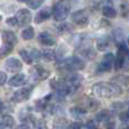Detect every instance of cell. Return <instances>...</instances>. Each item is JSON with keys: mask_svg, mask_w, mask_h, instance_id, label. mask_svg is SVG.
<instances>
[{"mask_svg": "<svg viewBox=\"0 0 129 129\" xmlns=\"http://www.w3.org/2000/svg\"><path fill=\"white\" fill-rule=\"evenodd\" d=\"M93 93L98 98L114 99L122 94V87L116 83H96L92 87Z\"/></svg>", "mask_w": 129, "mask_h": 129, "instance_id": "1", "label": "cell"}, {"mask_svg": "<svg viewBox=\"0 0 129 129\" xmlns=\"http://www.w3.org/2000/svg\"><path fill=\"white\" fill-rule=\"evenodd\" d=\"M70 11V5L66 1H59L56 2L52 9V15L57 22H63L69 15Z\"/></svg>", "mask_w": 129, "mask_h": 129, "instance_id": "2", "label": "cell"}, {"mask_svg": "<svg viewBox=\"0 0 129 129\" xmlns=\"http://www.w3.org/2000/svg\"><path fill=\"white\" fill-rule=\"evenodd\" d=\"M62 66L67 70L76 71V70H82L85 67V63H84V61L80 58H78V57H70V58L66 59V60L63 61Z\"/></svg>", "mask_w": 129, "mask_h": 129, "instance_id": "3", "label": "cell"}, {"mask_svg": "<svg viewBox=\"0 0 129 129\" xmlns=\"http://www.w3.org/2000/svg\"><path fill=\"white\" fill-rule=\"evenodd\" d=\"M29 76H31L32 79L36 80V82H39V80H44L50 76V71H48L47 69L41 66H34L33 68L29 70Z\"/></svg>", "mask_w": 129, "mask_h": 129, "instance_id": "4", "label": "cell"}, {"mask_svg": "<svg viewBox=\"0 0 129 129\" xmlns=\"http://www.w3.org/2000/svg\"><path fill=\"white\" fill-rule=\"evenodd\" d=\"M114 62V57L112 53H107L104 54L103 59L98 66V71L99 73H107L110 71L112 68V64Z\"/></svg>", "mask_w": 129, "mask_h": 129, "instance_id": "5", "label": "cell"}, {"mask_svg": "<svg viewBox=\"0 0 129 129\" xmlns=\"http://www.w3.org/2000/svg\"><path fill=\"white\" fill-rule=\"evenodd\" d=\"M71 20L73 23H75L76 25H79V26H85L88 22V16L87 13L85 10H77L75 13L71 14Z\"/></svg>", "mask_w": 129, "mask_h": 129, "instance_id": "6", "label": "cell"}, {"mask_svg": "<svg viewBox=\"0 0 129 129\" xmlns=\"http://www.w3.org/2000/svg\"><path fill=\"white\" fill-rule=\"evenodd\" d=\"M32 93V88L31 87H22L20 89L16 91L13 95V100L15 102L19 103V102H24V101L28 100L29 95Z\"/></svg>", "mask_w": 129, "mask_h": 129, "instance_id": "7", "label": "cell"}, {"mask_svg": "<svg viewBox=\"0 0 129 129\" xmlns=\"http://www.w3.org/2000/svg\"><path fill=\"white\" fill-rule=\"evenodd\" d=\"M23 68V63L20 60H18L17 58H9L6 60L5 62V69L7 71H10V73H17L20 71Z\"/></svg>", "mask_w": 129, "mask_h": 129, "instance_id": "8", "label": "cell"}, {"mask_svg": "<svg viewBox=\"0 0 129 129\" xmlns=\"http://www.w3.org/2000/svg\"><path fill=\"white\" fill-rule=\"evenodd\" d=\"M16 19H17L18 24L22 25V26H25V25H28L31 23V13L27 9H20L16 13Z\"/></svg>", "mask_w": 129, "mask_h": 129, "instance_id": "9", "label": "cell"}, {"mask_svg": "<svg viewBox=\"0 0 129 129\" xmlns=\"http://www.w3.org/2000/svg\"><path fill=\"white\" fill-rule=\"evenodd\" d=\"M26 83H27V79L24 74H17V75L13 76V77L8 80V84L10 85L11 87H20V86H23V85H25Z\"/></svg>", "mask_w": 129, "mask_h": 129, "instance_id": "10", "label": "cell"}, {"mask_svg": "<svg viewBox=\"0 0 129 129\" xmlns=\"http://www.w3.org/2000/svg\"><path fill=\"white\" fill-rule=\"evenodd\" d=\"M51 9L49 8V7H47V8H42L40 11H39L38 14H36L35 16V23L36 24H40V23L44 22V20L49 19L50 17H51Z\"/></svg>", "mask_w": 129, "mask_h": 129, "instance_id": "11", "label": "cell"}, {"mask_svg": "<svg viewBox=\"0 0 129 129\" xmlns=\"http://www.w3.org/2000/svg\"><path fill=\"white\" fill-rule=\"evenodd\" d=\"M2 41H4V43H7V44H10L14 47L17 43V38H16L15 33H13L11 31H5L2 34Z\"/></svg>", "mask_w": 129, "mask_h": 129, "instance_id": "12", "label": "cell"}, {"mask_svg": "<svg viewBox=\"0 0 129 129\" xmlns=\"http://www.w3.org/2000/svg\"><path fill=\"white\" fill-rule=\"evenodd\" d=\"M39 42H40L41 44H43V45H48V47L54 44L53 38H52L50 34L45 33V32H43V33H41L40 35H39Z\"/></svg>", "mask_w": 129, "mask_h": 129, "instance_id": "13", "label": "cell"}, {"mask_svg": "<svg viewBox=\"0 0 129 129\" xmlns=\"http://www.w3.org/2000/svg\"><path fill=\"white\" fill-rule=\"evenodd\" d=\"M109 44L110 39L108 36H102V38L98 39V41H96V47H98V50H100V51H105L109 48Z\"/></svg>", "mask_w": 129, "mask_h": 129, "instance_id": "14", "label": "cell"}, {"mask_svg": "<svg viewBox=\"0 0 129 129\" xmlns=\"http://www.w3.org/2000/svg\"><path fill=\"white\" fill-rule=\"evenodd\" d=\"M80 54H82L83 57H85L86 59H88V60H92V59H94L96 57L95 50H94L93 48H91V47L83 48V49L80 50Z\"/></svg>", "mask_w": 129, "mask_h": 129, "instance_id": "15", "label": "cell"}, {"mask_svg": "<svg viewBox=\"0 0 129 129\" xmlns=\"http://www.w3.org/2000/svg\"><path fill=\"white\" fill-rule=\"evenodd\" d=\"M86 110L83 109V108H79V107H74L70 109V114L76 119H82L83 117L86 114Z\"/></svg>", "mask_w": 129, "mask_h": 129, "instance_id": "16", "label": "cell"}, {"mask_svg": "<svg viewBox=\"0 0 129 129\" xmlns=\"http://www.w3.org/2000/svg\"><path fill=\"white\" fill-rule=\"evenodd\" d=\"M41 56L47 61H52L56 58V53H54V51L51 49H43L42 51H41Z\"/></svg>", "mask_w": 129, "mask_h": 129, "instance_id": "17", "label": "cell"}, {"mask_svg": "<svg viewBox=\"0 0 129 129\" xmlns=\"http://www.w3.org/2000/svg\"><path fill=\"white\" fill-rule=\"evenodd\" d=\"M14 47L7 43H2V45L0 47V59H4L5 57H7L11 51H13Z\"/></svg>", "mask_w": 129, "mask_h": 129, "instance_id": "18", "label": "cell"}, {"mask_svg": "<svg viewBox=\"0 0 129 129\" xmlns=\"http://www.w3.org/2000/svg\"><path fill=\"white\" fill-rule=\"evenodd\" d=\"M102 14H103V16H104V17H107V18H114V17L117 16L116 9H114L113 7H111V6H105V7H103Z\"/></svg>", "mask_w": 129, "mask_h": 129, "instance_id": "19", "label": "cell"}, {"mask_svg": "<svg viewBox=\"0 0 129 129\" xmlns=\"http://www.w3.org/2000/svg\"><path fill=\"white\" fill-rule=\"evenodd\" d=\"M109 118H110V111L109 110H102V111H100L98 114H96L95 120L98 121V122H103V121L107 122V121L109 120Z\"/></svg>", "mask_w": 129, "mask_h": 129, "instance_id": "20", "label": "cell"}, {"mask_svg": "<svg viewBox=\"0 0 129 129\" xmlns=\"http://www.w3.org/2000/svg\"><path fill=\"white\" fill-rule=\"evenodd\" d=\"M68 127H69L68 121L63 118L57 119L53 123V129H68Z\"/></svg>", "mask_w": 129, "mask_h": 129, "instance_id": "21", "label": "cell"}, {"mask_svg": "<svg viewBox=\"0 0 129 129\" xmlns=\"http://www.w3.org/2000/svg\"><path fill=\"white\" fill-rule=\"evenodd\" d=\"M1 125L4 126V128H11L14 125H15V119L13 118L11 116H9V114H6V116H4V118H2V121H1Z\"/></svg>", "mask_w": 129, "mask_h": 129, "instance_id": "22", "label": "cell"}, {"mask_svg": "<svg viewBox=\"0 0 129 129\" xmlns=\"http://www.w3.org/2000/svg\"><path fill=\"white\" fill-rule=\"evenodd\" d=\"M86 107H87V110H89V111H95L100 107V102L98 100H95V99H87Z\"/></svg>", "mask_w": 129, "mask_h": 129, "instance_id": "23", "label": "cell"}, {"mask_svg": "<svg viewBox=\"0 0 129 129\" xmlns=\"http://www.w3.org/2000/svg\"><path fill=\"white\" fill-rule=\"evenodd\" d=\"M123 64H125V56L118 53V56L114 59V69L116 70H120L123 67Z\"/></svg>", "mask_w": 129, "mask_h": 129, "instance_id": "24", "label": "cell"}, {"mask_svg": "<svg viewBox=\"0 0 129 129\" xmlns=\"http://www.w3.org/2000/svg\"><path fill=\"white\" fill-rule=\"evenodd\" d=\"M19 56L22 57L23 61L28 64H31L33 62V58L31 57V53H29V51H26V50H20L19 51Z\"/></svg>", "mask_w": 129, "mask_h": 129, "instance_id": "25", "label": "cell"}, {"mask_svg": "<svg viewBox=\"0 0 129 129\" xmlns=\"http://www.w3.org/2000/svg\"><path fill=\"white\" fill-rule=\"evenodd\" d=\"M22 38L24 40H32L34 38V28L33 27H27L22 32Z\"/></svg>", "mask_w": 129, "mask_h": 129, "instance_id": "26", "label": "cell"}, {"mask_svg": "<svg viewBox=\"0 0 129 129\" xmlns=\"http://www.w3.org/2000/svg\"><path fill=\"white\" fill-rule=\"evenodd\" d=\"M121 15L123 18H129V1L121 2Z\"/></svg>", "mask_w": 129, "mask_h": 129, "instance_id": "27", "label": "cell"}, {"mask_svg": "<svg viewBox=\"0 0 129 129\" xmlns=\"http://www.w3.org/2000/svg\"><path fill=\"white\" fill-rule=\"evenodd\" d=\"M26 5L32 9H39L43 5V1H40V0L35 1V0H33V1H27Z\"/></svg>", "mask_w": 129, "mask_h": 129, "instance_id": "28", "label": "cell"}, {"mask_svg": "<svg viewBox=\"0 0 129 129\" xmlns=\"http://www.w3.org/2000/svg\"><path fill=\"white\" fill-rule=\"evenodd\" d=\"M34 129H48L47 122H45L44 120H42V119L35 121V122H34Z\"/></svg>", "mask_w": 129, "mask_h": 129, "instance_id": "29", "label": "cell"}, {"mask_svg": "<svg viewBox=\"0 0 129 129\" xmlns=\"http://www.w3.org/2000/svg\"><path fill=\"white\" fill-rule=\"evenodd\" d=\"M6 24L9 25V26H13V27H17L18 25H19L17 19H16V17H9L8 19L6 20Z\"/></svg>", "mask_w": 129, "mask_h": 129, "instance_id": "30", "label": "cell"}, {"mask_svg": "<svg viewBox=\"0 0 129 129\" xmlns=\"http://www.w3.org/2000/svg\"><path fill=\"white\" fill-rule=\"evenodd\" d=\"M7 82V75L6 73H4V71H0V86H2V85H5Z\"/></svg>", "mask_w": 129, "mask_h": 129, "instance_id": "31", "label": "cell"}, {"mask_svg": "<svg viewBox=\"0 0 129 129\" xmlns=\"http://www.w3.org/2000/svg\"><path fill=\"white\" fill-rule=\"evenodd\" d=\"M29 53H31V57L33 58V60H35V59H38L39 57H40V51H38L36 49H32L31 51H29Z\"/></svg>", "mask_w": 129, "mask_h": 129, "instance_id": "32", "label": "cell"}, {"mask_svg": "<svg viewBox=\"0 0 129 129\" xmlns=\"http://www.w3.org/2000/svg\"><path fill=\"white\" fill-rule=\"evenodd\" d=\"M120 119L122 121H129V108H128L127 112H122V113L120 114Z\"/></svg>", "mask_w": 129, "mask_h": 129, "instance_id": "33", "label": "cell"}, {"mask_svg": "<svg viewBox=\"0 0 129 129\" xmlns=\"http://www.w3.org/2000/svg\"><path fill=\"white\" fill-rule=\"evenodd\" d=\"M80 128H82V123L80 122H73L68 127V129H80Z\"/></svg>", "mask_w": 129, "mask_h": 129, "instance_id": "34", "label": "cell"}, {"mask_svg": "<svg viewBox=\"0 0 129 129\" xmlns=\"http://www.w3.org/2000/svg\"><path fill=\"white\" fill-rule=\"evenodd\" d=\"M105 129H116L114 121H107L105 122Z\"/></svg>", "mask_w": 129, "mask_h": 129, "instance_id": "35", "label": "cell"}, {"mask_svg": "<svg viewBox=\"0 0 129 129\" xmlns=\"http://www.w3.org/2000/svg\"><path fill=\"white\" fill-rule=\"evenodd\" d=\"M94 126H95V122H94L93 120H88L86 122V127L88 129H95V128H94Z\"/></svg>", "mask_w": 129, "mask_h": 129, "instance_id": "36", "label": "cell"}, {"mask_svg": "<svg viewBox=\"0 0 129 129\" xmlns=\"http://www.w3.org/2000/svg\"><path fill=\"white\" fill-rule=\"evenodd\" d=\"M70 25L69 24H62V25H60V26H59V31H68L69 28H70Z\"/></svg>", "mask_w": 129, "mask_h": 129, "instance_id": "37", "label": "cell"}, {"mask_svg": "<svg viewBox=\"0 0 129 129\" xmlns=\"http://www.w3.org/2000/svg\"><path fill=\"white\" fill-rule=\"evenodd\" d=\"M15 129H29V126L26 125V123H20V125L16 126Z\"/></svg>", "mask_w": 129, "mask_h": 129, "instance_id": "38", "label": "cell"}, {"mask_svg": "<svg viewBox=\"0 0 129 129\" xmlns=\"http://www.w3.org/2000/svg\"><path fill=\"white\" fill-rule=\"evenodd\" d=\"M122 82H123V84H125V86L129 89V77H125V78H123Z\"/></svg>", "mask_w": 129, "mask_h": 129, "instance_id": "39", "label": "cell"}, {"mask_svg": "<svg viewBox=\"0 0 129 129\" xmlns=\"http://www.w3.org/2000/svg\"><path fill=\"white\" fill-rule=\"evenodd\" d=\"M2 105H4V102L0 100V111H1V109H2Z\"/></svg>", "mask_w": 129, "mask_h": 129, "instance_id": "40", "label": "cell"}, {"mask_svg": "<svg viewBox=\"0 0 129 129\" xmlns=\"http://www.w3.org/2000/svg\"><path fill=\"white\" fill-rule=\"evenodd\" d=\"M122 129H129V127H126V128H122Z\"/></svg>", "mask_w": 129, "mask_h": 129, "instance_id": "41", "label": "cell"}, {"mask_svg": "<svg viewBox=\"0 0 129 129\" xmlns=\"http://www.w3.org/2000/svg\"><path fill=\"white\" fill-rule=\"evenodd\" d=\"M0 20H1V16H0Z\"/></svg>", "mask_w": 129, "mask_h": 129, "instance_id": "42", "label": "cell"}, {"mask_svg": "<svg viewBox=\"0 0 129 129\" xmlns=\"http://www.w3.org/2000/svg\"><path fill=\"white\" fill-rule=\"evenodd\" d=\"M128 43H129V39H128Z\"/></svg>", "mask_w": 129, "mask_h": 129, "instance_id": "43", "label": "cell"}, {"mask_svg": "<svg viewBox=\"0 0 129 129\" xmlns=\"http://www.w3.org/2000/svg\"><path fill=\"white\" fill-rule=\"evenodd\" d=\"M95 129H100V128H95Z\"/></svg>", "mask_w": 129, "mask_h": 129, "instance_id": "44", "label": "cell"}]
</instances>
